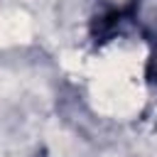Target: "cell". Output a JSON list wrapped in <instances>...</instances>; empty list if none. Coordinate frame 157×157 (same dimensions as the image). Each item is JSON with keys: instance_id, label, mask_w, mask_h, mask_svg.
Wrapping results in <instances>:
<instances>
[{"instance_id": "cell-2", "label": "cell", "mask_w": 157, "mask_h": 157, "mask_svg": "<svg viewBox=\"0 0 157 157\" xmlns=\"http://www.w3.org/2000/svg\"><path fill=\"white\" fill-rule=\"evenodd\" d=\"M32 39V20L22 10H0V47Z\"/></svg>"}, {"instance_id": "cell-1", "label": "cell", "mask_w": 157, "mask_h": 157, "mask_svg": "<svg viewBox=\"0 0 157 157\" xmlns=\"http://www.w3.org/2000/svg\"><path fill=\"white\" fill-rule=\"evenodd\" d=\"M130 71H101L91 83L93 108L103 115L128 118L135 115L145 103V91Z\"/></svg>"}, {"instance_id": "cell-3", "label": "cell", "mask_w": 157, "mask_h": 157, "mask_svg": "<svg viewBox=\"0 0 157 157\" xmlns=\"http://www.w3.org/2000/svg\"><path fill=\"white\" fill-rule=\"evenodd\" d=\"M86 61L88 59H83L78 52H64L61 54V64L71 71H86Z\"/></svg>"}]
</instances>
